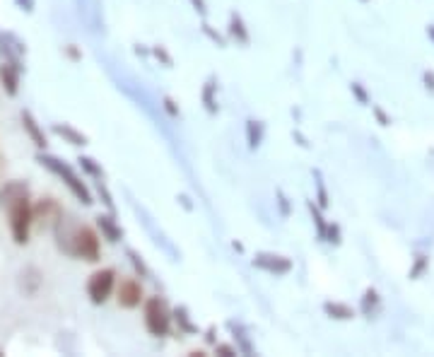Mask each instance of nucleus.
Instances as JSON below:
<instances>
[{
    "mask_svg": "<svg viewBox=\"0 0 434 357\" xmlns=\"http://www.w3.org/2000/svg\"><path fill=\"white\" fill-rule=\"evenodd\" d=\"M143 321L147 333L155 338H165L169 336L171 331V312L167 309L165 299L160 297H150V299H145V307H143Z\"/></svg>",
    "mask_w": 434,
    "mask_h": 357,
    "instance_id": "20e7f679",
    "label": "nucleus"
},
{
    "mask_svg": "<svg viewBox=\"0 0 434 357\" xmlns=\"http://www.w3.org/2000/svg\"><path fill=\"white\" fill-rule=\"evenodd\" d=\"M34 208V222H41V225H58L60 222V206L53 201V198H41Z\"/></svg>",
    "mask_w": 434,
    "mask_h": 357,
    "instance_id": "6e6552de",
    "label": "nucleus"
},
{
    "mask_svg": "<svg viewBox=\"0 0 434 357\" xmlns=\"http://www.w3.org/2000/svg\"><path fill=\"white\" fill-rule=\"evenodd\" d=\"M39 162L46 167L49 171H53V174H58L60 179L65 182V186L70 188V193L77 198L80 203H85V206H92V193H90V188L85 186V182H82L80 176L75 174V171L70 169L65 162H60L58 157H51V155H39Z\"/></svg>",
    "mask_w": 434,
    "mask_h": 357,
    "instance_id": "7ed1b4c3",
    "label": "nucleus"
},
{
    "mask_svg": "<svg viewBox=\"0 0 434 357\" xmlns=\"http://www.w3.org/2000/svg\"><path fill=\"white\" fill-rule=\"evenodd\" d=\"M27 184L22 182H8L0 186V208H8L12 201H17V198L27 196Z\"/></svg>",
    "mask_w": 434,
    "mask_h": 357,
    "instance_id": "9b49d317",
    "label": "nucleus"
},
{
    "mask_svg": "<svg viewBox=\"0 0 434 357\" xmlns=\"http://www.w3.org/2000/svg\"><path fill=\"white\" fill-rule=\"evenodd\" d=\"M424 268H427V258H424V256H418V261H415V268L410 271V278H420V275H422Z\"/></svg>",
    "mask_w": 434,
    "mask_h": 357,
    "instance_id": "393cba45",
    "label": "nucleus"
},
{
    "mask_svg": "<svg viewBox=\"0 0 434 357\" xmlns=\"http://www.w3.org/2000/svg\"><path fill=\"white\" fill-rule=\"evenodd\" d=\"M8 210V222H10V234L15 239V244H27L32 234V225H34V208L29 203V193L17 201H12Z\"/></svg>",
    "mask_w": 434,
    "mask_h": 357,
    "instance_id": "f257e3e1",
    "label": "nucleus"
},
{
    "mask_svg": "<svg viewBox=\"0 0 434 357\" xmlns=\"http://www.w3.org/2000/svg\"><path fill=\"white\" fill-rule=\"evenodd\" d=\"M114 292H116L114 268H101V271L92 273L90 280H87V297H90L92 304H104Z\"/></svg>",
    "mask_w": 434,
    "mask_h": 357,
    "instance_id": "39448f33",
    "label": "nucleus"
},
{
    "mask_svg": "<svg viewBox=\"0 0 434 357\" xmlns=\"http://www.w3.org/2000/svg\"><path fill=\"white\" fill-rule=\"evenodd\" d=\"M17 5H20L22 10L32 12V10H34V0H17Z\"/></svg>",
    "mask_w": 434,
    "mask_h": 357,
    "instance_id": "2f4dec72",
    "label": "nucleus"
},
{
    "mask_svg": "<svg viewBox=\"0 0 434 357\" xmlns=\"http://www.w3.org/2000/svg\"><path fill=\"white\" fill-rule=\"evenodd\" d=\"M68 249L65 254L70 256H77V258H85V261L95 263L99 261V254H101V244H99V234H97L92 227L80 225L73 230V234L68 236Z\"/></svg>",
    "mask_w": 434,
    "mask_h": 357,
    "instance_id": "f03ea898",
    "label": "nucleus"
},
{
    "mask_svg": "<svg viewBox=\"0 0 434 357\" xmlns=\"http://www.w3.org/2000/svg\"><path fill=\"white\" fill-rule=\"evenodd\" d=\"M53 133H58L60 138H65L70 145H87V138L82 136L80 131H75L73 126H68V123H63V126H60V123H56Z\"/></svg>",
    "mask_w": 434,
    "mask_h": 357,
    "instance_id": "2eb2a0df",
    "label": "nucleus"
},
{
    "mask_svg": "<svg viewBox=\"0 0 434 357\" xmlns=\"http://www.w3.org/2000/svg\"><path fill=\"white\" fill-rule=\"evenodd\" d=\"M191 5L195 8V12H198L200 17L208 15V8H205V0H191Z\"/></svg>",
    "mask_w": 434,
    "mask_h": 357,
    "instance_id": "cd10ccee",
    "label": "nucleus"
},
{
    "mask_svg": "<svg viewBox=\"0 0 434 357\" xmlns=\"http://www.w3.org/2000/svg\"><path fill=\"white\" fill-rule=\"evenodd\" d=\"M230 34L237 39V44H241V46H249V41H251V34H249V29H246V25H244V20H241L239 15H232L230 17Z\"/></svg>",
    "mask_w": 434,
    "mask_h": 357,
    "instance_id": "ddd939ff",
    "label": "nucleus"
},
{
    "mask_svg": "<svg viewBox=\"0 0 434 357\" xmlns=\"http://www.w3.org/2000/svg\"><path fill=\"white\" fill-rule=\"evenodd\" d=\"M374 114H376V119H379V123H381V126H389V123H391V119H389V116L384 114V111L379 109V106H374Z\"/></svg>",
    "mask_w": 434,
    "mask_h": 357,
    "instance_id": "7c9ffc66",
    "label": "nucleus"
},
{
    "mask_svg": "<svg viewBox=\"0 0 434 357\" xmlns=\"http://www.w3.org/2000/svg\"><path fill=\"white\" fill-rule=\"evenodd\" d=\"M316 179H319V174H316ZM316 186H319V208H328V196H326V186L324 182H316Z\"/></svg>",
    "mask_w": 434,
    "mask_h": 357,
    "instance_id": "a878e982",
    "label": "nucleus"
},
{
    "mask_svg": "<svg viewBox=\"0 0 434 357\" xmlns=\"http://www.w3.org/2000/svg\"><path fill=\"white\" fill-rule=\"evenodd\" d=\"M165 109H167V111H169V114H171V116H179V111H176L174 101H171V99H169V97H167V99H165Z\"/></svg>",
    "mask_w": 434,
    "mask_h": 357,
    "instance_id": "473e14b6",
    "label": "nucleus"
},
{
    "mask_svg": "<svg viewBox=\"0 0 434 357\" xmlns=\"http://www.w3.org/2000/svg\"><path fill=\"white\" fill-rule=\"evenodd\" d=\"M362 3H367V0H362Z\"/></svg>",
    "mask_w": 434,
    "mask_h": 357,
    "instance_id": "c9c22d12",
    "label": "nucleus"
},
{
    "mask_svg": "<svg viewBox=\"0 0 434 357\" xmlns=\"http://www.w3.org/2000/svg\"><path fill=\"white\" fill-rule=\"evenodd\" d=\"M22 128H25V133L32 138V143H34L39 150L46 147V133H44V128L39 126V121L32 116V111H22Z\"/></svg>",
    "mask_w": 434,
    "mask_h": 357,
    "instance_id": "9d476101",
    "label": "nucleus"
},
{
    "mask_svg": "<svg viewBox=\"0 0 434 357\" xmlns=\"http://www.w3.org/2000/svg\"><path fill=\"white\" fill-rule=\"evenodd\" d=\"M215 352H220V355H239V350H234L232 345H215Z\"/></svg>",
    "mask_w": 434,
    "mask_h": 357,
    "instance_id": "c85d7f7f",
    "label": "nucleus"
},
{
    "mask_svg": "<svg viewBox=\"0 0 434 357\" xmlns=\"http://www.w3.org/2000/svg\"><path fill=\"white\" fill-rule=\"evenodd\" d=\"M77 162H80L82 169H85L87 174H92V176H101V169L95 164V160H92V157H80V160H77Z\"/></svg>",
    "mask_w": 434,
    "mask_h": 357,
    "instance_id": "412c9836",
    "label": "nucleus"
},
{
    "mask_svg": "<svg viewBox=\"0 0 434 357\" xmlns=\"http://www.w3.org/2000/svg\"><path fill=\"white\" fill-rule=\"evenodd\" d=\"M324 242L340 244V227H338V225H328V230H326V239H324Z\"/></svg>",
    "mask_w": 434,
    "mask_h": 357,
    "instance_id": "b1692460",
    "label": "nucleus"
},
{
    "mask_svg": "<svg viewBox=\"0 0 434 357\" xmlns=\"http://www.w3.org/2000/svg\"><path fill=\"white\" fill-rule=\"evenodd\" d=\"M174 317H176V321L181 323V328L184 331H189V333H195V326L191 323V319H189V314H186V309H174Z\"/></svg>",
    "mask_w": 434,
    "mask_h": 357,
    "instance_id": "aec40b11",
    "label": "nucleus"
},
{
    "mask_svg": "<svg viewBox=\"0 0 434 357\" xmlns=\"http://www.w3.org/2000/svg\"><path fill=\"white\" fill-rule=\"evenodd\" d=\"M203 32H205V34H208L210 39H213V41H215V44H217V46H225V44H227V41H225V36H220V34H217V32H213V29H210V25H203Z\"/></svg>",
    "mask_w": 434,
    "mask_h": 357,
    "instance_id": "bb28decb",
    "label": "nucleus"
},
{
    "mask_svg": "<svg viewBox=\"0 0 434 357\" xmlns=\"http://www.w3.org/2000/svg\"><path fill=\"white\" fill-rule=\"evenodd\" d=\"M350 92H352V95L357 97L359 104H370V97H367L365 87L359 85V82H352V85H350Z\"/></svg>",
    "mask_w": 434,
    "mask_h": 357,
    "instance_id": "5701e85b",
    "label": "nucleus"
},
{
    "mask_svg": "<svg viewBox=\"0 0 434 357\" xmlns=\"http://www.w3.org/2000/svg\"><path fill=\"white\" fill-rule=\"evenodd\" d=\"M427 34H429V39L434 41V25H429V27H427Z\"/></svg>",
    "mask_w": 434,
    "mask_h": 357,
    "instance_id": "f704fd0d",
    "label": "nucleus"
},
{
    "mask_svg": "<svg viewBox=\"0 0 434 357\" xmlns=\"http://www.w3.org/2000/svg\"><path fill=\"white\" fill-rule=\"evenodd\" d=\"M309 210H311V217H314V225H316V232H319V239H326V230H328V225H326L324 217H321L319 206L309 203Z\"/></svg>",
    "mask_w": 434,
    "mask_h": 357,
    "instance_id": "a211bd4d",
    "label": "nucleus"
},
{
    "mask_svg": "<svg viewBox=\"0 0 434 357\" xmlns=\"http://www.w3.org/2000/svg\"><path fill=\"white\" fill-rule=\"evenodd\" d=\"M215 90H217V85H215V80L210 77V80L205 82L203 92H200V97H203V104H205V109H208V114H217V99H215Z\"/></svg>",
    "mask_w": 434,
    "mask_h": 357,
    "instance_id": "dca6fc26",
    "label": "nucleus"
},
{
    "mask_svg": "<svg viewBox=\"0 0 434 357\" xmlns=\"http://www.w3.org/2000/svg\"><path fill=\"white\" fill-rule=\"evenodd\" d=\"M128 256H130V258H133V266H135V268H138V271H140V275H147V268H145V263H143V261H140V258H138V256H135V254H133V251H130V254H128Z\"/></svg>",
    "mask_w": 434,
    "mask_h": 357,
    "instance_id": "c756f323",
    "label": "nucleus"
},
{
    "mask_svg": "<svg viewBox=\"0 0 434 357\" xmlns=\"http://www.w3.org/2000/svg\"><path fill=\"white\" fill-rule=\"evenodd\" d=\"M376 304H379V295H376V290H367L365 299H362V312L372 314V307H376Z\"/></svg>",
    "mask_w": 434,
    "mask_h": 357,
    "instance_id": "6ab92c4d",
    "label": "nucleus"
},
{
    "mask_svg": "<svg viewBox=\"0 0 434 357\" xmlns=\"http://www.w3.org/2000/svg\"><path fill=\"white\" fill-rule=\"evenodd\" d=\"M97 227L101 230V234H104L106 242H111V244L119 242L121 234H123V232H121V227L116 225V220L111 215H99V217H97Z\"/></svg>",
    "mask_w": 434,
    "mask_h": 357,
    "instance_id": "f8f14e48",
    "label": "nucleus"
},
{
    "mask_svg": "<svg viewBox=\"0 0 434 357\" xmlns=\"http://www.w3.org/2000/svg\"><path fill=\"white\" fill-rule=\"evenodd\" d=\"M424 85H427V90L434 92V73H424Z\"/></svg>",
    "mask_w": 434,
    "mask_h": 357,
    "instance_id": "72a5a7b5",
    "label": "nucleus"
},
{
    "mask_svg": "<svg viewBox=\"0 0 434 357\" xmlns=\"http://www.w3.org/2000/svg\"><path fill=\"white\" fill-rule=\"evenodd\" d=\"M324 312L328 314L330 319H338V321H350V319H354L352 307H348V304L343 302H326Z\"/></svg>",
    "mask_w": 434,
    "mask_h": 357,
    "instance_id": "4468645a",
    "label": "nucleus"
},
{
    "mask_svg": "<svg viewBox=\"0 0 434 357\" xmlns=\"http://www.w3.org/2000/svg\"><path fill=\"white\" fill-rule=\"evenodd\" d=\"M0 85L5 90V95L15 97L20 92V66L15 61H5L0 66Z\"/></svg>",
    "mask_w": 434,
    "mask_h": 357,
    "instance_id": "1a4fd4ad",
    "label": "nucleus"
},
{
    "mask_svg": "<svg viewBox=\"0 0 434 357\" xmlns=\"http://www.w3.org/2000/svg\"><path fill=\"white\" fill-rule=\"evenodd\" d=\"M152 53H155V58H157V61H162V63H165L167 68H171V66H174V61H171V56L167 53V49H165V46H155V49H152Z\"/></svg>",
    "mask_w": 434,
    "mask_h": 357,
    "instance_id": "4be33fe9",
    "label": "nucleus"
},
{
    "mask_svg": "<svg viewBox=\"0 0 434 357\" xmlns=\"http://www.w3.org/2000/svg\"><path fill=\"white\" fill-rule=\"evenodd\" d=\"M246 138H249L251 150H256L261 145V138H263V126L258 121H246Z\"/></svg>",
    "mask_w": 434,
    "mask_h": 357,
    "instance_id": "f3484780",
    "label": "nucleus"
},
{
    "mask_svg": "<svg viewBox=\"0 0 434 357\" xmlns=\"http://www.w3.org/2000/svg\"><path fill=\"white\" fill-rule=\"evenodd\" d=\"M254 266L270 275H287L292 271V261L287 256H275V254H258L254 258Z\"/></svg>",
    "mask_w": 434,
    "mask_h": 357,
    "instance_id": "0eeeda50",
    "label": "nucleus"
},
{
    "mask_svg": "<svg viewBox=\"0 0 434 357\" xmlns=\"http://www.w3.org/2000/svg\"><path fill=\"white\" fill-rule=\"evenodd\" d=\"M116 302L123 309H138L145 302V290L140 285V280L123 278L121 282H116Z\"/></svg>",
    "mask_w": 434,
    "mask_h": 357,
    "instance_id": "423d86ee",
    "label": "nucleus"
}]
</instances>
